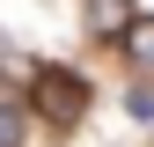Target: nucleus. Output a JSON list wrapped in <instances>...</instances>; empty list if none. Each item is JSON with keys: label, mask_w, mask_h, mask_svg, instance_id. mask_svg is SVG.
Masks as SVG:
<instances>
[{"label": "nucleus", "mask_w": 154, "mask_h": 147, "mask_svg": "<svg viewBox=\"0 0 154 147\" xmlns=\"http://www.w3.org/2000/svg\"><path fill=\"white\" fill-rule=\"evenodd\" d=\"M37 96H44V110L59 125H73L88 110V81H81V74H59V66H37Z\"/></svg>", "instance_id": "1"}, {"label": "nucleus", "mask_w": 154, "mask_h": 147, "mask_svg": "<svg viewBox=\"0 0 154 147\" xmlns=\"http://www.w3.org/2000/svg\"><path fill=\"white\" fill-rule=\"evenodd\" d=\"M125 44H132V59H140V66H154V22H140V30H125Z\"/></svg>", "instance_id": "2"}, {"label": "nucleus", "mask_w": 154, "mask_h": 147, "mask_svg": "<svg viewBox=\"0 0 154 147\" xmlns=\"http://www.w3.org/2000/svg\"><path fill=\"white\" fill-rule=\"evenodd\" d=\"M0 147H22V118H15L8 103H0Z\"/></svg>", "instance_id": "3"}, {"label": "nucleus", "mask_w": 154, "mask_h": 147, "mask_svg": "<svg viewBox=\"0 0 154 147\" xmlns=\"http://www.w3.org/2000/svg\"><path fill=\"white\" fill-rule=\"evenodd\" d=\"M125 110H132V118H154V88H132V96H125Z\"/></svg>", "instance_id": "4"}, {"label": "nucleus", "mask_w": 154, "mask_h": 147, "mask_svg": "<svg viewBox=\"0 0 154 147\" xmlns=\"http://www.w3.org/2000/svg\"><path fill=\"white\" fill-rule=\"evenodd\" d=\"M95 22H103V30H118V0H95Z\"/></svg>", "instance_id": "5"}]
</instances>
